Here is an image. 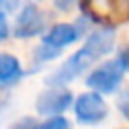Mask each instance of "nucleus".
<instances>
[{"label": "nucleus", "instance_id": "obj_4", "mask_svg": "<svg viewBox=\"0 0 129 129\" xmlns=\"http://www.w3.org/2000/svg\"><path fill=\"white\" fill-rule=\"evenodd\" d=\"M70 103H72L70 91L63 87H51L38 95L36 110L38 114H44V116H59L61 112H64L70 106Z\"/></svg>", "mask_w": 129, "mask_h": 129}, {"label": "nucleus", "instance_id": "obj_14", "mask_svg": "<svg viewBox=\"0 0 129 129\" xmlns=\"http://www.w3.org/2000/svg\"><path fill=\"white\" fill-rule=\"evenodd\" d=\"M76 2H78V0H55V8L67 12V10H70L74 4H76Z\"/></svg>", "mask_w": 129, "mask_h": 129}, {"label": "nucleus", "instance_id": "obj_8", "mask_svg": "<svg viewBox=\"0 0 129 129\" xmlns=\"http://www.w3.org/2000/svg\"><path fill=\"white\" fill-rule=\"evenodd\" d=\"M57 55H59V49H53V48H49V46H46V44H42L40 48L34 51L36 63H48V61L55 59Z\"/></svg>", "mask_w": 129, "mask_h": 129}, {"label": "nucleus", "instance_id": "obj_6", "mask_svg": "<svg viewBox=\"0 0 129 129\" xmlns=\"http://www.w3.org/2000/svg\"><path fill=\"white\" fill-rule=\"evenodd\" d=\"M78 34H80V32H78L76 25L59 23V25H55L53 28H49L48 34H44V44L61 51L64 46L72 44V42L78 38Z\"/></svg>", "mask_w": 129, "mask_h": 129}, {"label": "nucleus", "instance_id": "obj_10", "mask_svg": "<svg viewBox=\"0 0 129 129\" xmlns=\"http://www.w3.org/2000/svg\"><path fill=\"white\" fill-rule=\"evenodd\" d=\"M36 125L38 123L32 120V118H21V120L15 121L10 129H36Z\"/></svg>", "mask_w": 129, "mask_h": 129}, {"label": "nucleus", "instance_id": "obj_3", "mask_svg": "<svg viewBox=\"0 0 129 129\" xmlns=\"http://www.w3.org/2000/svg\"><path fill=\"white\" fill-rule=\"evenodd\" d=\"M74 114L80 123L97 125L108 116V108L99 93H84L74 103Z\"/></svg>", "mask_w": 129, "mask_h": 129}, {"label": "nucleus", "instance_id": "obj_13", "mask_svg": "<svg viewBox=\"0 0 129 129\" xmlns=\"http://www.w3.org/2000/svg\"><path fill=\"white\" fill-rule=\"evenodd\" d=\"M17 2H19V0H0V12L2 13L13 12V10L17 8Z\"/></svg>", "mask_w": 129, "mask_h": 129}, {"label": "nucleus", "instance_id": "obj_12", "mask_svg": "<svg viewBox=\"0 0 129 129\" xmlns=\"http://www.w3.org/2000/svg\"><path fill=\"white\" fill-rule=\"evenodd\" d=\"M10 34V27H8V19H6V13L0 12V42L4 40V38H8Z\"/></svg>", "mask_w": 129, "mask_h": 129}, {"label": "nucleus", "instance_id": "obj_15", "mask_svg": "<svg viewBox=\"0 0 129 129\" xmlns=\"http://www.w3.org/2000/svg\"><path fill=\"white\" fill-rule=\"evenodd\" d=\"M4 103H6V99H4V97H0V108L4 106Z\"/></svg>", "mask_w": 129, "mask_h": 129}, {"label": "nucleus", "instance_id": "obj_7", "mask_svg": "<svg viewBox=\"0 0 129 129\" xmlns=\"http://www.w3.org/2000/svg\"><path fill=\"white\" fill-rule=\"evenodd\" d=\"M23 76L19 61L10 53H0V87L15 84Z\"/></svg>", "mask_w": 129, "mask_h": 129}, {"label": "nucleus", "instance_id": "obj_5", "mask_svg": "<svg viewBox=\"0 0 129 129\" xmlns=\"http://www.w3.org/2000/svg\"><path fill=\"white\" fill-rule=\"evenodd\" d=\"M44 15L34 4H25L23 12L19 13L15 23V36L19 38H30L34 34H40L44 28Z\"/></svg>", "mask_w": 129, "mask_h": 129}, {"label": "nucleus", "instance_id": "obj_11", "mask_svg": "<svg viewBox=\"0 0 129 129\" xmlns=\"http://www.w3.org/2000/svg\"><path fill=\"white\" fill-rule=\"evenodd\" d=\"M118 106H120V112L125 116V120H129V91L121 95V99H120V103H118Z\"/></svg>", "mask_w": 129, "mask_h": 129}, {"label": "nucleus", "instance_id": "obj_1", "mask_svg": "<svg viewBox=\"0 0 129 129\" xmlns=\"http://www.w3.org/2000/svg\"><path fill=\"white\" fill-rule=\"evenodd\" d=\"M112 48H114V30L112 28H99V30H95L76 53H72L51 76H48L46 84L53 85V87H59V85H64L69 82L76 80L97 59H101L103 55L112 51Z\"/></svg>", "mask_w": 129, "mask_h": 129}, {"label": "nucleus", "instance_id": "obj_9", "mask_svg": "<svg viewBox=\"0 0 129 129\" xmlns=\"http://www.w3.org/2000/svg\"><path fill=\"white\" fill-rule=\"evenodd\" d=\"M36 129H70V123L64 120L63 116H53L48 121L36 125Z\"/></svg>", "mask_w": 129, "mask_h": 129}, {"label": "nucleus", "instance_id": "obj_2", "mask_svg": "<svg viewBox=\"0 0 129 129\" xmlns=\"http://www.w3.org/2000/svg\"><path fill=\"white\" fill-rule=\"evenodd\" d=\"M127 69H129V59L125 53H121L118 59L106 61L99 69L93 70L87 78V85L99 93H114L118 85L121 84Z\"/></svg>", "mask_w": 129, "mask_h": 129}]
</instances>
